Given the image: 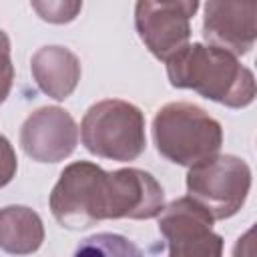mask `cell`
<instances>
[{
    "mask_svg": "<svg viewBox=\"0 0 257 257\" xmlns=\"http://www.w3.org/2000/svg\"><path fill=\"white\" fill-rule=\"evenodd\" d=\"M64 229L80 231L106 219H155L165 207L159 181L137 167L104 171L90 161L66 165L48 197Z\"/></svg>",
    "mask_w": 257,
    "mask_h": 257,
    "instance_id": "1",
    "label": "cell"
},
{
    "mask_svg": "<svg viewBox=\"0 0 257 257\" xmlns=\"http://www.w3.org/2000/svg\"><path fill=\"white\" fill-rule=\"evenodd\" d=\"M171 86L189 88L229 108H245L255 100V74L235 54L213 44L187 42L167 60Z\"/></svg>",
    "mask_w": 257,
    "mask_h": 257,
    "instance_id": "2",
    "label": "cell"
},
{
    "mask_svg": "<svg viewBox=\"0 0 257 257\" xmlns=\"http://www.w3.org/2000/svg\"><path fill=\"white\" fill-rule=\"evenodd\" d=\"M153 143L167 161L193 167L215 157L223 145V126L205 108L177 100L161 106L153 118Z\"/></svg>",
    "mask_w": 257,
    "mask_h": 257,
    "instance_id": "3",
    "label": "cell"
},
{
    "mask_svg": "<svg viewBox=\"0 0 257 257\" xmlns=\"http://www.w3.org/2000/svg\"><path fill=\"white\" fill-rule=\"evenodd\" d=\"M80 141L88 153L100 159L137 161L147 149L145 112L122 98L98 100L80 120Z\"/></svg>",
    "mask_w": 257,
    "mask_h": 257,
    "instance_id": "4",
    "label": "cell"
},
{
    "mask_svg": "<svg viewBox=\"0 0 257 257\" xmlns=\"http://www.w3.org/2000/svg\"><path fill=\"white\" fill-rule=\"evenodd\" d=\"M251 167L235 155H215L189 167L187 193L201 203L215 221L241 211L251 191Z\"/></svg>",
    "mask_w": 257,
    "mask_h": 257,
    "instance_id": "5",
    "label": "cell"
},
{
    "mask_svg": "<svg viewBox=\"0 0 257 257\" xmlns=\"http://www.w3.org/2000/svg\"><path fill=\"white\" fill-rule=\"evenodd\" d=\"M213 215L189 195L171 201L159 215V231L171 257H219L223 237L213 231Z\"/></svg>",
    "mask_w": 257,
    "mask_h": 257,
    "instance_id": "6",
    "label": "cell"
},
{
    "mask_svg": "<svg viewBox=\"0 0 257 257\" xmlns=\"http://www.w3.org/2000/svg\"><path fill=\"white\" fill-rule=\"evenodd\" d=\"M78 126L60 106H40L20 126V147L36 163H60L74 153Z\"/></svg>",
    "mask_w": 257,
    "mask_h": 257,
    "instance_id": "7",
    "label": "cell"
},
{
    "mask_svg": "<svg viewBox=\"0 0 257 257\" xmlns=\"http://www.w3.org/2000/svg\"><path fill=\"white\" fill-rule=\"evenodd\" d=\"M257 0H207L203 38L207 44L245 56L257 38Z\"/></svg>",
    "mask_w": 257,
    "mask_h": 257,
    "instance_id": "8",
    "label": "cell"
},
{
    "mask_svg": "<svg viewBox=\"0 0 257 257\" xmlns=\"http://www.w3.org/2000/svg\"><path fill=\"white\" fill-rule=\"evenodd\" d=\"M135 28L149 52L167 60L191 40V18L163 0H137Z\"/></svg>",
    "mask_w": 257,
    "mask_h": 257,
    "instance_id": "9",
    "label": "cell"
},
{
    "mask_svg": "<svg viewBox=\"0 0 257 257\" xmlns=\"http://www.w3.org/2000/svg\"><path fill=\"white\" fill-rule=\"evenodd\" d=\"M30 72L36 86L54 100H66L78 86L82 66L66 46L50 44L38 48L30 58Z\"/></svg>",
    "mask_w": 257,
    "mask_h": 257,
    "instance_id": "10",
    "label": "cell"
},
{
    "mask_svg": "<svg viewBox=\"0 0 257 257\" xmlns=\"http://www.w3.org/2000/svg\"><path fill=\"white\" fill-rule=\"evenodd\" d=\"M44 223L40 215L24 205L0 209V249L12 255H28L40 249Z\"/></svg>",
    "mask_w": 257,
    "mask_h": 257,
    "instance_id": "11",
    "label": "cell"
},
{
    "mask_svg": "<svg viewBox=\"0 0 257 257\" xmlns=\"http://www.w3.org/2000/svg\"><path fill=\"white\" fill-rule=\"evenodd\" d=\"M88 253V255H141V249L135 247L128 239L112 233H98L92 237L82 239V243L76 247V255Z\"/></svg>",
    "mask_w": 257,
    "mask_h": 257,
    "instance_id": "12",
    "label": "cell"
},
{
    "mask_svg": "<svg viewBox=\"0 0 257 257\" xmlns=\"http://www.w3.org/2000/svg\"><path fill=\"white\" fill-rule=\"evenodd\" d=\"M30 6L48 24H68L80 14L82 0H30Z\"/></svg>",
    "mask_w": 257,
    "mask_h": 257,
    "instance_id": "13",
    "label": "cell"
},
{
    "mask_svg": "<svg viewBox=\"0 0 257 257\" xmlns=\"http://www.w3.org/2000/svg\"><path fill=\"white\" fill-rule=\"evenodd\" d=\"M12 82H14V64L10 58V38L0 28V104L10 94Z\"/></svg>",
    "mask_w": 257,
    "mask_h": 257,
    "instance_id": "14",
    "label": "cell"
},
{
    "mask_svg": "<svg viewBox=\"0 0 257 257\" xmlns=\"http://www.w3.org/2000/svg\"><path fill=\"white\" fill-rule=\"evenodd\" d=\"M18 171V159H16V151L10 145V141L0 135V189L6 187Z\"/></svg>",
    "mask_w": 257,
    "mask_h": 257,
    "instance_id": "15",
    "label": "cell"
},
{
    "mask_svg": "<svg viewBox=\"0 0 257 257\" xmlns=\"http://www.w3.org/2000/svg\"><path fill=\"white\" fill-rule=\"evenodd\" d=\"M163 2H169V4H173L177 8H181L189 18H193L197 14V10H199V0H163Z\"/></svg>",
    "mask_w": 257,
    "mask_h": 257,
    "instance_id": "16",
    "label": "cell"
}]
</instances>
